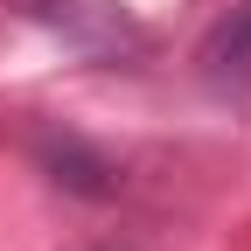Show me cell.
<instances>
[{"instance_id":"obj_1","label":"cell","mask_w":251,"mask_h":251,"mask_svg":"<svg viewBox=\"0 0 251 251\" xmlns=\"http://www.w3.org/2000/svg\"><path fill=\"white\" fill-rule=\"evenodd\" d=\"M7 7L21 21L49 28V35H63L77 56H98V63H126V56L147 49L140 21L126 14L119 0H7Z\"/></svg>"},{"instance_id":"obj_2","label":"cell","mask_w":251,"mask_h":251,"mask_svg":"<svg viewBox=\"0 0 251 251\" xmlns=\"http://www.w3.org/2000/svg\"><path fill=\"white\" fill-rule=\"evenodd\" d=\"M35 161L49 168L56 188H70V196H84V202L119 196V168H112L91 140H77V133H42V140H35Z\"/></svg>"},{"instance_id":"obj_3","label":"cell","mask_w":251,"mask_h":251,"mask_svg":"<svg viewBox=\"0 0 251 251\" xmlns=\"http://www.w3.org/2000/svg\"><path fill=\"white\" fill-rule=\"evenodd\" d=\"M202 77L209 91H251V0L230 21H216V35L202 42Z\"/></svg>"}]
</instances>
